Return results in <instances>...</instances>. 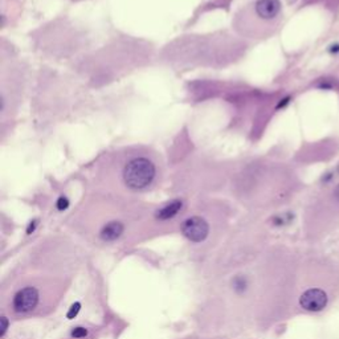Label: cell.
Returning <instances> with one entry per match:
<instances>
[{"label":"cell","instance_id":"cell-1","mask_svg":"<svg viewBox=\"0 0 339 339\" xmlns=\"http://www.w3.org/2000/svg\"><path fill=\"white\" fill-rule=\"evenodd\" d=\"M106 170L118 174L121 183L130 191L141 192L154 186L160 174L158 156L143 147H130L117 151L106 160Z\"/></svg>","mask_w":339,"mask_h":339},{"label":"cell","instance_id":"cell-2","mask_svg":"<svg viewBox=\"0 0 339 339\" xmlns=\"http://www.w3.org/2000/svg\"><path fill=\"white\" fill-rule=\"evenodd\" d=\"M313 278L314 281L298 297V303L307 313H322L339 297V264L331 257L320 259L317 261Z\"/></svg>","mask_w":339,"mask_h":339},{"label":"cell","instance_id":"cell-3","mask_svg":"<svg viewBox=\"0 0 339 339\" xmlns=\"http://www.w3.org/2000/svg\"><path fill=\"white\" fill-rule=\"evenodd\" d=\"M280 0H253L236 15L235 28L248 38H266L281 19Z\"/></svg>","mask_w":339,"mask_h":339},{"label":"cell","instance_id":"cell-4","mask_svg":"<svg viewBox=\"0 0 339 339\" xmlns=\"http://www.w3.org/2000/svg\"><path fill=\"white\" fill-rule=\"evenodd\" d=\"M317 236H327L339 226V183L330 189L325 199L318 206Z\"/></svg>","mask_w":339,"mask_h":339},{"label":"cell","instance_id":"cell-5","mask_svg":"<svg viewBox=\"0 0 339 339\" xmlns=\"http://www.w3.org/2000/svg\"><path fill=\"white\" fill-rule=\"evenodd\" d=\"M182 233L193 243H202L209 233L208 223L200 216H191L182 224Z\"/></svg>","mask_w":339,"mask_h":339},{"label":"cell","instance_id":"cell-6","mask_svg":"<svg viewBox=\"0 0 339 339\" xmlns=\"http://www.w3.org/2000/svg\"><path fill=\"white\" fill-rule=\"evenodd\" d=\"M38 302V292L32 286L24 287L14 297V309L18 313H28L33 310Z\"/></svg>","mask_w":339,"mask_h":339},{"label":"cell","instance_id":"cell-7","mask_svg":"<svg viewBox=\"0 0 339 339\" xmlns=\"http://www.w3.org/2000/svg\"><path fill=\"white\" fill-rule=\"evenodd\" d=\"M123 229H125V226H123L122 223H119V222L108 223V224L101 229V239L105 241L117 240L118 237L123 233Z\"/></svg>","mask_w":339,"mask_h":339},{"label":"cell","instance_id":"cell-8","mask_svg":"<svg viewBox=\"0 0 339 339\" xmlns=\"http://www.w3.org/2000/svg\"><path fill=\"white\" fill-rule=\"evenodd\" d=\"M182 206H183V203L180 200H174V202L165 206L162 209H159L158 213H156V217L159 220H169L171 217H174L175 215H178V212L182 209Z\"/></svg>","mask_w":339,"mask_h":339},{"label":"cell","instance_id":"cell-9","mask_svg":"<svg viewBox=\"0 0 339 339\" xmlns=\"http://www.w3.org/2000/svg\"><path fill=\"white\" fill-rule=\"evenodd\" d=\"M81 309V303L80 302H75V305H72L71 310L68 311V314H66V317L69 318V320H73L77 314H78V311H80Z\"/></svg>","mask_w":339,"mask_h":339},{"label":"cell","instance_id":"cell-10","mask_svg":"<svg viewBox=\"0 0 339 339\" xmlns=\"http://www.w3.org/2000/svg\"><path fill=\"white\" fill-rule=\"evenodd\" d=\"M86 334H88V331H86V329H84V327H75V329L72 331V337H73V338H82V337H85Z\"/></svg>","mask_w":339,"mask_h":339},{"label":"cell","instance_id":"cell-11","mask_svg":"<svg viewBox=\"0 0 339 339\" xmlns=\"http://www.w3.org/2000/svg\"><path fill=\"white\" fill-rule=\"evenodd\" d=\"M68 206H69V202H68V199H66V198H60V199H58V202H57V209H60V211H64V209H66V208H68Z\"/></svg>","mask_w":339,"mask_h":339},{"label":"cell","instance_id":"cell-12","mask_svg":"<svg viewBox=\"0 0 339 339\" xmlns=\"http://www.w3.org/2000/svg\"><path fill=\"white\" fill-rule=\"evenodd\" d=\"M7 329H8V320H7L5 317H1V330H0V337H4Z\"/></svg>","mask_w":339,"mask_h":339}]
</instances>
